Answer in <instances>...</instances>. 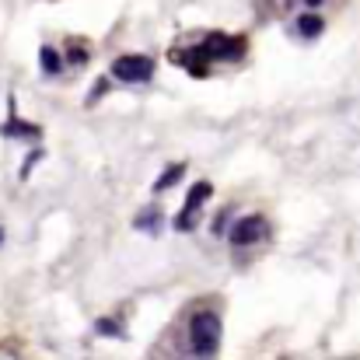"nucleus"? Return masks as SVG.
Segmentation results:
<instances>
[{"instance_id": "obj_7", "label": "nucleus", "mask_w": 360, "mask_h": 360, "mask_svg": "<svg viewBox=\"0 0 360 360\" xmlns=\"http://www.w3.org/2000/svg\"><path fill=\"white\" fill-rule=\"evenodd\" d=\"M182 175H186V165H179V161H175V165H168V168H165V172L158 175V182H154V196L168 193V189H172V186H175V182H179Z\"/></svg>"}, {"instance_id": "obj_4", "label": "nucleus", "mask_w": 360, "mask_h": 360, "mask_svg": "<svg viewBox=\"0 0 360 360\" xmlns=\"http://www.w3.org/2000/svg\"><path fill=\"white\" fill-rule=\"evenodd\" d=\"M269 235V224H266V217L262 214H248V217H238L235 224H231V231H228V238L235 248H252L255 241H262Z\"/></svg>"}, {"instance_id": "obj_3", "label": "nucleus", "mask_w": 360, "mask_h": 360, "mask_svg": "<svg viewBox=\"0 0 360 360\" xmlns=\"http://www.w3.org/2000/svg\"><path fill=\"white\" fill-rule=\"evenodd\" d=\"M112 77L122 84H147L154 77V60L143 53H122L112 60Z\"/></svg>"}, {"instance_id": "obj_2", "label": "nucleus", "mask_w": 360, "mask_h": 360, "mask_svg": "<svg viewBox=\"0 0 360 360\" xmlns=\"http://www.w3.org/2000/svg\"><path fill=\"white\" fill-rule=\"evenodd\" d=\"M221 347V315L217 311H196L189 319V350L196 357H214Z\"/></svg>"}, {"instance_id": "obj_9", "label": "nucleus", "mask_w": 360, "mask_h": 360, "mask_svg": "<svg viewBox=\"0 0 360 360\" xmlns=\"http://www.w3.org/2000/svg\"><path fill=\"white\" fill-rule=\"evenodd\" d=\"M210 196H214V186H210V182H196V186H189V193H186V210H200Z\"/></svg>"}, {"instance_id": "obj_6", "label": "nucleus", "mask_w": 360, "mask_h": 360, "mask_svg": "<svg viewBox=\"0 0 360 360\" xmlns=\"http://www.w3.org/2000/svg\"><path fill=\"white\" fill-rule=\"evenodd\" d=\"M0 133H4V136H14V140H35V136H39V126L21 122V120H14V116H11V122H4V126H0Z\"/></svg>"}, {"instance_id": "obj_16", "label": "nucleus", "mask_w": 360, "mask_h": 360, "mask_svg": "<svg viewBox=\"0 0 360 360\" xmlns=\"http://www.w3.org/2000/svg\"><path fill=\"white\" fill-rule=\"evenodd\" d=\"M0 245H4V231H0Z\"/></svg>"}, {"instance_id": "obj_15", "label": "nucleus", "mask_w": 360, "mask_h": 360, "mask_svg": "<svg viewBox=\"0 0 360 360\" xmlns=\"http://www.w3.org/2000/svg\"><path fill=\"white\" fill-rule=\"evenodd\" d=\"M301 4H308V7H322L326 0H301Z\"/></svg>"}, {"instance_id": "obj_5", "label": "nucleus", "mask_w": 360, "mask_h": 360, "mask_svg": "<svg viewBox=\"0 0 360 360\" xmlns=\"http://www.w3.org/2000/svg\"><path fill=\"white\" fill-rule=\"evenodd\" d=\"M161 221H165V217H161L158 207H143V210L133 217V228H136V231H147V235H158V231H161Z\"/></svg>"}, {"instance_id": "obj_12", "label": "nucleus", "mask_w": 360, "mask_h": 360, "mask_svg": "<svg viewBox=\"0 0 360 360\" xmlns=\"http://www.w3.org/2000/svg\"><path fill=\"white\" fill-rule=\"evenodd\" d=\"M196 228V210H186L182 207V214L175 217V231H193Z\"/></svg>"}, {"instance_id": "obj_14", "label": "nucleus", "mask_w": 360, "mask_h": 360, "mask_svg": "<svg viewBox=\"0 0 360 360\" xmlns=\"http://www.w3.org/2000/svg\"><path fill=\"white\" fill-rule=\"evenodd\" d=\"M39 158H42V150H35V154H32V158L25 161V168H21V179H28V172L35 168V161H39Z\"/></svg>"}, {"instance_id": "obj_13", "label": "nucleus", "mask_w": 360, "mask_h": 360, "mask_svg": "<svg viewBox=\"0 0 360 360\" xmlns=\"http://www.w3.org/2000/svg\"><path fill=\"white\" fill-rule=\"evenodd\" d=\"M67 60H70L74 67H84V63L91 60V53H88L84 46H77V42H74V46H70V53H67Z\"/></svg>"}, {"instance_id": "obj_11", "label": "nucleus", "mask_w": 360, "mask_h": 360, "mask_svg": "<svg viewBox=\"0 0 360 360\" xmlns=\"http://www.w3.org/2000/svg\"><path fill=\"white\" fill-rule=\"evenodd\" d=\"M95 333H98V336H116V340H120L122 326L116 322V319H98V322H95Z\"/></svg>"}, {"instance_id": "obj_1", "label": "nucleus", "mask_w": 360, "mask_h": 360, "mask_svg": "<svg viewBox=\"0 0 360 360\" xmlns=\"http://www.w3.org/2000/svg\"><path fill=\"white\" fill-rule=\"evenodd\" d=\"M245 49H248V42L238 39V35H210L203 46H196L193 53H189V70L193 74H203L207 67L200 63V60H207V63H221V60H241L245 56Z\"/></svg>"}, {"instance_id": "obj_10", "label": "nucleus", "mask_w": 360, "mask_h": 360, "mask_svg": "<svg viewBox=\"0 0 360 360\" xmlns=\"http://www.w3.org/2000/svg\"><path fill=\"white\" fill-rule=\"evenodd\" d=\"M322 28H326V21L319 14H301L297 18V35L301 39H315V35H322Z\"/></svg>"}, {"instance_id": "obj_8", "label": "nucleus", "mask_w": 360, "mask_h": 360, "mask_svg": "<svg viewBox=\"0 0 360 360\" xmlns=\"http://www.w3.org/2000/svg\"><path fill=\"white\" fill-rule=\"evenodd\" d=\"M39 67H42V74L56 77V74L63 70V56H60L53 46H42V49H39Z\"/></svg>"}]
</instances>
